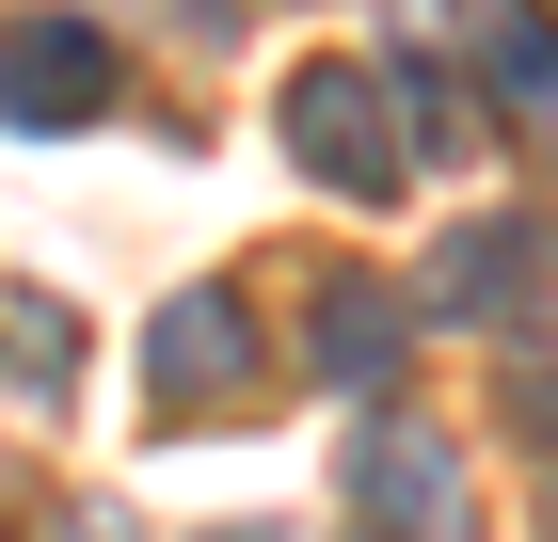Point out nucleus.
<instances>
[{
  "instance_id": "obj_1",
  "label": "nucleus",
  "mask_w": 558,
  "mask_h": 542,
  "mask_svg": "<svg viewBox=\"0 0 558 542\" xmlns=\"http://www.w3.org/2000/svg\"><path fill=\"white\" fill-rule=\"evenodd\" d=\"M288 160L319 176V192H351V208H399L415 192V128H399L384 64H351V48H319V64H288Z\"/></svg>"
},
{
  "instance_id": "obj_2",
  "label": "nucleus",
  "mask_w": 558,
  "mask_h": 542,
  "mask_svg": "<svg viewBox=\"0 0 558 542\" xmlns=\"http://www.w3.org/2000/svg\"><path fill=\"white\" fill-rule=\"evenodd\" d=\"M351 527L367 542H478V479H463V447L415 399H384V415L351 431Z\"/></svg>"
},
{
  "instance_id": "obj_3",
  "label": "nucleus",
  "mask_w": 558,
  "mask_h": 542,
  "mask_svg": "<svg viewBox=\"0 0 558 542\" xmlns=\"http://www.w3.org/2000/svg\"><path fill=\"white\" fill-rule=\"evenodd\" d=\"M0 112L16 128H96L112 112V33L96 16H0Z\"/></svg>"
},
{
  "instance_id": "obj_4",
  "label": "nucleus",
  "mask_w": 558,
  "mask_h": 542,
  "mask_svg": "<svg viewBox=\"0 0 558 542\" xmlns=\"http://www.w3.org/2000/svg\"><path fill=\"white\" fill-rule=\"evenodd\" d=\"M144 383H160V415H223V399L256 383V320H240V288H175L160 335H144Z\"/></svg>"
},
{
  "instance_id": "obj_5",
  "label": "nucleus",
  "mask_w": 558,
  "mask_h": 542,
  "mask_svg": "<svg viewBox=\"0 0 558 542\" xmlns=\"http://www.w3.org/2000/svg\"><path fill=\"white\" fill-rule=\"evenodd\" d=\"M447 33L478 48V81L511 112V160H558V16H526V0H447Z\"/></svg>"
},
{
  "instance_id": "obj_6",
  "label": "nucleus",
  "mask_w": 558,
  "mask_h": 542,
  "mask_svg": "<svg viewBox=\"0 0 558 542\" xmlns=\"http://www.w3.org/2000/svg\"><path fill=\"white\" fill-rule=\"evenodd\" d=\"M526 303H543V224H511V208H478L463 240L430 255V320H463V335H511Z\"/></svg>"
},
{
  "instance_id": "obj_7",
  "label": "nucleus",
  "mask_w": 558,
  "mask_h": 542,
  "mask_svg": "<svg viewBox=\"0 0 558 542\" xmlns=\"http://www.w3.org/2000/svg\"><path fill=\"white\" fill-rule=\"evenodd\" d=\"M399 351H415V303H384V288H319V383L336 399H399Z\"/></svg>"
},
{
  "instance_id": "obj_8",
  "label": "nucleus",
  "mask_w": 558,
  "mask_h": 542,
  "mask_svg": "<svg viewBox=\"0 0 558 542\" xmlns=\"http://www.w3.org/2000/svg\"><path fill=\"white\" fill-rule=\"evenodd\" d=\"M0 368H16V383H64V303H33V288L0 303Z\"/></svg>"
},
{
  "instance_id": "obj_9",
  "label": "nucleus",
  "mask_w": 558,
  "mask_h": 542,
  "mask_svg": "<svg viewBox=\"0 0 558 542\" xmlns=\"http://www.w3.org/2000/svg\"><path fill=\"white\" fill-rule=\"evenodd\" d=\"M526 431H543V447H558V368H543V383H526Z\"/></svg>"
},
{
  "instance_id": "obj_10",
  "label": "nucleus",
  "mask_w": 558,
  "mask_h": 542,
  "mask_svg": "<svg viewBox=\"0 0 558 542\" xmlns=\"http://www.w3.org/2000/svg\"><path fill=\"white\" fill-rule=\"evenodd\" d=\"M223 542H271V527H223Z\"/></svg>"
}]
</instances>
